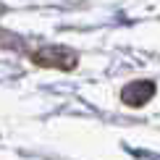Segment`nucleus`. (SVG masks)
Returning <instances> with one entry per match:
<instances>
[{"mask_svg":"<svg viewBox=\"0 0 160 160\" xmlns=\"http://www.w3.org/2000/svg\"><path fill=\"white\" fill-rule=\"evenodd\" d=\"M29 61L39 68H58V71H74L79 63V55L63 45H48L29 52Z\"/></svg>","mask_w":160,"mask_h":160,"instance_id":"obj_1","label":"nucleus"},{"mask_svg":"<svg viewBox=\"0 0 160 160\" xmlns=\"http://www.w3.org/2000/svg\"><path fill=\"white\" fill-rule=\"evenodd\" d=\"M155 92H158L155 82H150V79H137V82L126 84L121 89V100L129 108H144V105L155 97Z\"/></svg>","mask_w":160,"mask_h":160,"instance_id":"obj_2","label":"nucleus"}]
</instances>
